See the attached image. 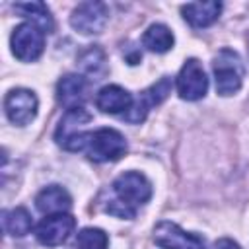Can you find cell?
<instances>
[{"label":"cell","instance_id":"obj_15","mask_svg":"<svg viewBox=\"0 0 249 249\" xmlns=\"http://www.w3.org/2000/svg\"><path fill=\"white\" fill-rule=\"evenodd\" d=\"M76 64H78L82 76L84 78L88 76V80H91V82L103 80L107 76V72H109L107 56H105V53L97 45H91L86 51H82L78 60H76Z\"/></svg>","mask_w":249,"mask_h":249},{"label":"cell","instance_id":"obj_2","mask_svg":"<svg viewBox=\"0 0 249 249\" xmlns=\"http://www.w3.org/2000/svg\"><path fill=\"white\" fill-rule=\"evenodd\" d=\"M89 123H91V115L84 107L66 109V113L58 121V126L54 130L56 144L68 152H84L86 138L89 132L86 126Z\"/></svg>","mask_w":249,"mask_h":249},{"label":"cell","instance_id":"obj_8","mask_svg":"<svg viewBox=\"0 0 249 249\" xmlns=\"http://www.w3.org/2000/svg\"><path fill=\"white\" fill-rule=\"evenodd\" d=\"M169 93H171V80H169V76H163V78H160L156 84H152L150 88H146V89L140 93V97H138V99L132 103V107L123 115V119H124L126 123H132V124L142 123V121L146 119L148 111H150L154 105H160Z\"/></svg>","mask_w":249,"mask_h":249},{"label":"cell","instance_id":"obj_4","mask_svg":"<svg viewBox=\"0 0 249 249\" xmlns=\"http://www.w3.org/2000/svg\"><path fill=\"white\" fill-rule=\"evenodd\" d=\"M84 152L91 161L103 163V161H115L126 154V140L124 136L115 128H97L89 130L86 138Z\"/></svg>","mask_w":249,"mask_h":249},{"label":"cell","instance_id":"obj_9","mask_svg":"<svg viewBox=\"0 0 249 249\" xmlns=\"http://www.w3.org/2000/svg\"><path fill=\"white\" fill-rule=\"evenodd\" d=\"M154 241L161 249H206L202 237H198L196 233H189L167 220L160 222L154 228Z\"/></svg>","mask_w":249,"mask_h":249},{"label":"cell","instance_id":"obj_11","mask_svg":"<svg viewBox=\"0 0 249 249\" xmlns=\"http://www.w3.org/2000/svg\"><path fill=\"white\" fill-rule=\"evenodd\" d=\"M76 228V220L70 214H51L47 218H43L37 228H35V235L39 239V243L47 245V247H56L60 243H64L68 239V235L74 231Z\"/></svg>","mask_w":249,"mask_h":249},{"label":"cell","instance_id":"obj_12","mask_svg":"<svg viewBox=\"0 0 249 249\" xmlns=\"http://www.w3.org/2000/svg\"><path fill=\"white\" fill-rule=\"evenodd\" d=\"M88 97V80L82 74H66L56 84V99L62 107H82Z\"/></svg>","mask_w":249,"mask_h":249},{"label":"cell","instance_id":"obj_1","mask_svg":"<svg viewBox=\"0 0 249 249\" xmlns=\"http://www.w3.org/2000/svg\"><path fill=\"white\" fill-rule=\"evenodd\" d=\"M113 198L105 204V212L117 218H134L138 208L152 198V185L150 181L138 171H124L121 173L113 185Z\"/></svg>","mask_w":249,"mask_h":249},{"label":"cell","instance_id":"obj_20","mask_svg":"<svg viewBox=\"0 0 249 249\" xmlns=\"http://www.w3.org/2000/svg\"><path fill=\"white\" fill-rule=\"evenodd\" d=\"M109 237L99 228H84L76 235V247L78 249H107Z\"/></svg>","mask_w":249,"mask_h":249},{"label":"cell","instance_id":"obj_5","mask_svg":"<svg viewBox=\"0 0 249 249\" xmlns=\"http://www.w3.org/2000/svg\"><path fill=\"white\" fill-rule=\"evenodd\" d=\"M12 53L21 62H33L45 49V31L31 21L19 23L10 37Z\"/></svg>","mask_w":249,"mask_h":249},{"label":"cell","instance_id":"obj_3","mask_svg":"<svg viewBox=\"0 0 249 249\" xmlns=\"http://www.w3.org/2000/svg\"><path fill=\"white\" fill-rule=\"evenodd\" d=\"M214 80H216V91L220 95H233L239 91L245 76V66L241 62V56L231 49H222L214 56L212 62Z\"/></svg>","mask_w":249,"mask_h":249},{"label":"cell","instance_id":"obj_19","mask_svg":"<svg viewBox=\"0 0 249 249\" xmlns=\"http://www.w3.org/2000/svg\"><path fill=\"white\" fill-rule=\"evenodd\" d=\"M14 10L19 12L23 18H29L31 23L41 27L45 33L53 31V16H51L47 4H43V2H25V4H16Z\"/></svg>","mask_w":249,"mask_h":249},{"label":"cell","instance_id":"obj_21","mask_svg":"<svg viewBox=\"0 0 249 249\" xmlns=\"http://www.w3.org/2000/svg\"><path fill=\"white\" fill-rule=\"evenodd\" d=\"M212 249H241L233 239H230V237H222V239H218L216 243H214V247Z\"/></svg>","mask_w":249,"mask_h":249},{"label":"cell","instance_id":"obj_16","mask_svg":"<svg viewBox=\"0 0 249 249\" xmlns=\"http://www.w3.org/2000/svg\"><path fill=\"white\" fill-rule=\"evenodd\" d=\"M222 12V4L220 2H191V4H185L181 6V14L185 18V21L193 27H208L212 25L218 16Z\"/></svg>","mask_w":249,"mask_h":249},{"label":"cell","instance_id":"obj_13","mask_svg":"<svg viewBox=\"0 0 249 249\" xmlns=\"http://www.w3.org/2000/svg\"><path fill=\"white\" fill-rule=\"evenodd\" d=\"M132 103H134L132 95H130L124 88H121V86H117V84H111V86L101 88V89L97 91V95H95V105H97V109L103 111V113H109V115L126 113V111L132 107Z\"/></svg>","mask_w":249,"mask_h":249},{"label":"cell","instance_id":"obj_6","mask_svg":"<svg viewBox=\"0 0 249 249\" xmlns=\"http://www.w3.org/2000/svg\"><path fill=\"white\" fill-rule=\"evenodd\" d=\"M109 21V10L103 2H82L72 10L70 25L82 35H97Z\"/></svg>","mask_w":249,"mask_h":249},{"label":"cell","instance_id":"obj_18","mask_svg":"<svg viewBox=\"0 0 249 249\" xmlns=\"http://www.w3.org/2000/svg\"><path fill=\"white\" fill-rule=\"evenodd\" d=\"M2 224H4V231L6 233H10L14 237H21V235L31 231L33 220H31V214L27 212V208L16 206L12 210H4Z\"/></svg>","mask_w":249,"mask_h":249},{"label":"cell","instance_id":"obj_17","mask_svg":"<svg viewBox=\"0 0 249 249\" xmlns=\"http://www.w3.org/2000/svg\"><path fill=\"white\" fill-rule=\"evenodd\" d=\"M142 45L152 53H167L173 47V33L163 23H152L142 35Z\"/></svg>","mask_w":249,"mask_h":249},{"label":"cell","instance_id":"obj_22","mask_svg":"<svg viewBox=\"0 0 249 249\" xmlns=\"http://www.w3.org/2000/svg\"><path fill=\"white\" fill-rule=\"evenodd\" d=\"M247 53H249V35H247Z\"/></svg>","mask_w":249,"mask_h":249},{"label":"cell","instance_id":"obj_14","mask_svg":"<svg viewBox=\"0 0 249 249\" xmlns=\"http://www.w3.org/2000/svg\"><path fill=\"white\" fill-rule=\"evenodd\" d=\"M35 206L43 214H66L72 206V198L60 185H49L35 196Z\"/></svg>","mask_w":249,"mask_h":249},{"label":"cell","instance_id":"obj_7","mask_svg":"<svg viewBox=\"0 0 249 249\" xmlns=\"http://www.w3.org/2000/svg\"><path fill=\"white\" fill-rule=\"evenodd\" d=\"M208 89V78L204 74L202 64L196 58L185 60L177 74V93L185 101H196L206 95Z\"/></svg>","mask_w":249,"mask_h":249},{"label":"cell","instance_id":"obj_10","mask_svg":"<svg viewBox=\"0 0 249 249\" xmlns=\"http://www.w3.org/2000/svg\"><path fill=\"white\" fill-rule=\"evenodd\" d=\"M37 105H39L37 95L25 88H16V89L8 91V95L4 99V111L10 119V123L19 124V126H23L35 119Z\"/></svg>","mask_w":249,"mask_h":249}]
</instances>
